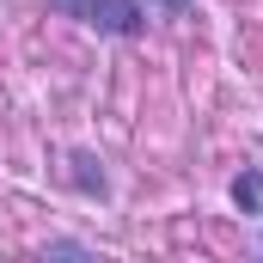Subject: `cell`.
Listing matches in <instances>:
<instances>
[{
    "instance_id": "obj_1",
    "label": "cell",
    "mask_w": 263,
    "mask_h": 263,
    "mask_svg": "<svg viewBox=\"0 0 263 263\" xmlns=\"http://www.w3.org/2000/svg\"><path fill=\"white\" fill-rule=\"evenodd\" d=\"M49 6L67 12V18H80V25H92V31H104V37H135L147 25L141 0H49Z\"/></svg>"
},
{
    "instance_id": "obj_2",
    "label": "cell",
    "mask_w": 263,
    "mask_h": 263,
    "mask_svg": "<svg viewBox=\"0 0 263 263\" xmlns=\"http://www.w3.org/2000/svg\"><path fill=\"white\" fill-rule=\"evenodd\" d=\"M233 202H239L245 214H263V172L257 165H245V172L233 178Z\"/></svg>"
},
{
    "instance_id": "obj_3",
    "label": "cell",
    "mask_w": 263,
    "mask_h": 263,
    "mask_svg": "<svg viewBox=\"0 0 263 263\" xmlns=\"http://www.w3.org/2000/svg\"><path fill=\"white\" fill-rule=\"evenodd\" d=\"M43 263H98V257H92V245H80V239H49V245H43Z\"/></svg>"
},
{
    "instance_id": "obj_4",
    "label": "cell",
    "mask_w": 263,
    "mask_h": 263,
    "mask_svg": "<svg viewBox=\"0 0 263 263\" xmlns=\"http://www.w3.org/2000/svg\"><path fill=\"white\" fill-rule=\"evenodd\" d=\"M92 165H98L92 153H73V184H80L86 196H104V172H92Z\"/></svg>"
},
{
    "instance_id": "obj_5",
    "label": "cell",
    "mask_w": 263,
    "mask_h": 263,
    "mask_svg": "<svg viewBox=\"0 0 263 263\" xmlns=\"http://www.w3.org/2000/svg\"><path fill=\"white\" fill-rule=\"evenodd\" d=\"M147 6H153V12H159V18H184V12H190V6H196V0H147Z\"/></svg>"
},
{
    "instance_id": "obj_6",
    "label": "cell",
    "mask_w": 263,
    "mask_h": 263,
    "mask_svg": "<svg viewBox=\"0 0 263 263\" xmlns=\"http://www.w3.org/2000/svg\"><path fill=\"white\" fill-rule=\"evenodd\" d=\"M257 257H263V239H257Z\"/></svg>"
}]
</instances>
